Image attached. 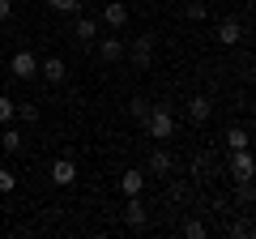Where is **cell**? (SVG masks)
<instances>
[{"instance_id":"6da1fadb","label":"cell","mask_w":256,"mask_h":239,"mask_svg":"<svg viewBox=\"0 0 256 239\" xmlns=\"http://www.w3.org/2000/svg\"><path fill=\"white\" fill-rule=\"evenodd\" d=\"M146 132H150L154 141H171V137H175V116H171V107H150Z\"/></svg>"},{"instance_id":"7a4b0ae2","label":"cell","mask_w":256,"mask_h":239,"mask_svg":"<svg viewBox=\"0 0 256 239\" xmlns=\"http://www.w3.org/2000/svg\"><path fill=\"white\" fill-rule=\"evenodd\" d=\"M9 73L18 77V82H30V77H38V56H34V52H13Z\"/></svg>"},{"instance_id":"3957f363","label":"cell","mask_w":256,"mask_h":239,"mask_svg":"<svg viewBox=\"0 0 256 239\" xmlns=\"http://www.w3.org/2000/svg\"><path fill=\"white\" fill-rule=\"evenodd\" d=\"M252 171H256V162H252V154L248 150H230V180H252Z\"/></svg>"},{"instance_id":"277c9868","label":"cell","mask_w":256,"mask_h":239,"mask_svg":"<svg viewBox=\"0 0 256 239\" xmlns=\"http://www.w3.org/2000/svg\"><path fill=\"white\" fill-rule=\"evenodd\" d=\"M52 184H60V188L77 184V162H73V158H56V162H52Z\"/></svg>"},{"instance_id":"5b68a950","label":"cell","mask_w":256,"mask_h":239,"mask_svg":"<svg viewBox=\"0 0 256 239\" xmlns=\"http://www.w3.org/2000/svg\"><path fill=\"white\" fill-rule=\"evenodd\" d=\"M128 56H132V68H141V73H146V68H150V60H154V38H150V34H141L137 43H132V52H128Z\"/></svg>"},{"instance_id":"8992f818","label":"cell","mask_w":256,"mask_h":239,"mask_svg":"<svg viewBox=\"0 0 256 239\" xmlns=\"http://www.w3.org/2000/svg\"><path fill=\"white\" fill-rule=\"evenodd\" d=\"M124 218H128V226H132V230H141V226H146V218H150L146 201H141V196H128V210H124Z\"/></svg>"},{"instance_id":"52a82bcc","label":"cell","mask_w":256,"mask_h":239,"mask_svg":"<svg viewBox=\"0 0 256 239\" xmlns=\"http://www.w3.org/2000/svg\"><path fill=\"white\" fill-rule=\"evenodd\" d=\"M38 77H47V82H56V86H60L64 77H68V68H64V60H60V56H52V60H38Z\"/></svg>"},{"instance_id":"ba28073f","label":"cell","mask_w":256,"mask_h":239,"mask_svg":"<svg viewBox=\"0 0 256 239\" xmlns=\"http://www.w3.org/2000/svg\"><path fill=\"white\" fill-rule=\"evenodd\" d=\"M210 111H214V102L205 98V94H192V98H188V120H192V124H205Z\"/></svg>"},{"instance_id":"9c48e42d","label":"cell","mask_w":256,"mask_h":239,"mask_svg":"<svg viewBox=\"0 0 256 239\" xmlns=\"http://www.w3.org/2000/svg\"><path fill=\"white\" fill-rule=\"evenodd\" d=\"M102 22L107 26H128V4H120V0H111V4H102Z\"/></svg>"},{"instance_id":"30bf717a","label":"cell","mask_w":256,"mask_h":239,"mask_svg":"<svg viewBox=\"0 0 256 239\" xmlns=\"http://www.w3.org/2000/svg\"><path fill=\"white\" fill-rule=\"evenodd\" d=\"M141 188H146V175L141 171H124L120 175V192L124 196H141Z\"/></svg>"},{"instance_id":"8fae6325","label":"cell","mask_w":256,"mask_h":239,"mask_svg":"<svg viewBox=\"0 0 256 239\" xmlns=\"http://www.w3.org/2000/svg\"><path fill=\"white\" fill-rule=\"evenodd\" d=\"M239 38H244V26L226 18V22H222V26H218V43H222V47H235Z\"/></svg>"},{"instance_id":"7c38bea8","label":"cell","mask_w":256,"mask_h":239,"mask_svg":"<svg viewBox=\"0 0 256 239\" xmlns=\"http://www.w3.org/2000/svg\"><path fill=\"white\" fill-rule=\"evenodd\" d=\"M73 38H82V43H94V38H98V26H94V18H77V22H73Z\"/></svg>"},{"instance_id":"4fadbf2b","label":"cell","mask_w":256,"mask_h":239,"mask_svg":"<svg viewBox=\"0 0 256 239\" xmlns=\"http://www.w3.org/2000/svg\"><path fill=\"white\" fill-rule=\"evenodd\" d=\"M98 56L107 60V64H116L120 56H124V38H102V43H98Z\"/></svg>"},{"instance_id":"5bb4252c","label":"cell","mask_w":256,"mask_h":239,"mask_svg":"<svg viewBox=\"0 0 256 239\" xmlns=\"http://www.w3.org/2000/svg\"><path fill=\"white\" fill-rule=\"evenodd\" d=\"M171 154H166V150H154V154H150V175H171Z\"/></svg>"},{"instance_id":"9a60e30c","label":"cell","mask_w":256,"mask_h":239,"mask_svg":"<svg viewBox=\"0 0 256 239\" xmlns=\"http://www.w3.org/2000/svg\"><path fill=\"white\" fill-rule=\"evenodd\" d=\"M248 141H252V132H248L244 124H235V128H226V146H230V150H248Z\"/></svg>"},{"instance_id":"2e32d148","label":"cell","mask_w":256,"mask_h":239,"mask_svg":"<svg viewBox=\"0 0 256 239\" xmlns=\"http://www.w3.org/2000/svg\"><path fill=\"white\" fill-rule=\"evenodd\" d=\"M0 150H4V154H18V150H22V132H18V128H4V137H0Z\"/></svg>"},{"instance_id":"e0dca14e","label":"cell","mask_w":256,"mask_h":239,"mask_svg":"<svg viewBox=\"0 0 256 239\" xmlns=\"http://www.w3.org/2000/svg\"><path fill=\"white\" fill-rule=\"evenodd\" d=\"M13 120H18V102L9 94H0V124H13Z\"/></svg>"},{"instance_id":"ac0fdd59","label":"cell","mask_w":256,"mask_h":239,"mask_svg":"<svg viewBox=\"0 0 256 239\" xmlns=\"http://www.w3.org/2000/svg\"><path fill=\"white\" fill-rule=\"evenodd\" d=\"M18 120H22V124H38V102H22V107H18Z\"/></svg>"},{"instance_id":"d6986e66","label":"cell","mask_w":256,"mask_h":239,"mask_svg":"<svg viewBox=\"0 0 256 239\" xmlns=\"http://www.w3.org/2000/svg\"><path fill=\"white\" fill-rule=\"evenodd\" d=\"M47 9H52V13H77V9H82V0H47Z\"/></svg>"},{"instance_id":"ffe728a7","label":"cell","mask_w":256,"mask_h":239,"mask_svg":"<svg viewBox=\"0 0 256 239\" xmlns=\"http://www.w3.org/2000/svg\"><path fill=\"white\" fill-rule=\"evenodd\" d=\"M128 116L146 124V116H150V102H146V98H132V102H128Z\"/></svg>"},{"instance_id":"44dd1931","label":"cell","mask_w":256,"mask_h":239,"mask_svg":"<svg viewBox=\"0 0 256 239\" xmlns=\"http://www.w3.org/2000/svg\"><path fill=\"white\" fill-rule=\"evenodd\" d=\"M13 188H18V175H13V171H0V196H9Z\"/></svg>"},{"instance_id":"7402d4cb","label":"cell","mask_w":256,"mask_h":239,"mask_svg":"<svg viewBox=\"0 0 256 239\" xmlns=\"http://www.w3.org/2000/svg\"><path fill=\"white\" fill-rule=\"evenodd\" d=\"M205 13H210V9H205V4H196V0H192L188 9H184V18H188V22H205Z\"/></svg>"},{"instance_id":"603a6c76","label":"cell","mask_w":256,"mask_h":239,"mask_svg":"<svg viewBox=\"0 0 256 239\" xmlns=\"http://www.w3.org/2000/svg\"><path fill=\"white\" fill-rule=\"evenodd\" d=\"M184 235H188V239H201V235H205V222H196V218L184 222Z\"/></svg>"},{"instance_id":"cb8c5ba5","label":"cell","mask_w":256,"mask_h":239,"mask_svg":"<svg viewBox=\"0 0 256 239\" xmlns=\"http://www.w3.org/2000/svg\"><path fill=\"white\" fill-rule=\"evenodd\" d=\"M13 18V0H0V22H9Z\"/></svg>"}]
</instances>
